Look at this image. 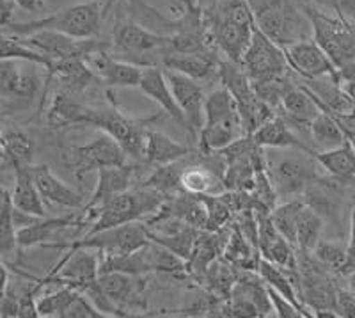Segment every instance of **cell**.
Wrapping results in <instances>:
<instances>
[{
  "label": "cell",
  "mask_w": 355,
  "mask_h": 318,
  "mask_svg": "<svg viewBox=\"0 0 355 318\" xmlns=\"http://www.w3.org/2000/svg\"><path fill=\"white\" fill-rule=\"evenodd\" d=\"M171 2V8H173L174 17L182 18L185 17L187 12H192V11H198L201 9L199 6V0H169Z\"/></svg>",
  "instance_id": "obj_49"
},
{
  "label": "cell",
  "mask_w": 355,
  "mask_h": 318,
  "mask_svg": "<svg viewBox=\"0 0 355 318\" xmlns=\"http://www.w3.org/2000/svg\"><path fill=\"white\" fill-rule=\"evenodd\" d=\"M182 187L190 194H222L226 190L224 178L198 158L196 164H187L182 174Z\"/></svg>",
  "instance_id": "obj_31"
},
{
  "label": "cell",
  "mask_w": 355,
  "mask_h": 318,
  "mask_svg": "<svg viewBox=\"0 0 355 318\" xmlns=\"http://www.w3.org/2000/svg\"><path fill=\"white\" fill-rule=\"evenodd\" d=\"M20 9L27 12H40L44 8V0H15Z\"/></svg>",
  "instance_id": "obj_51"
},
{
  "label": "cell",
  "mask_w": 355,
  "mask_h": 318,
  "mask_svg": "<svg viewBox=\"0 0 355 318\" xmlns=\"http://www.w3.org/2000/svg\"><path fill=\"white\" fill-rule=\"evenodd\" d=\"M84 226H89L85 215H66V217H43L37 219L33 224L25 226L18 230V246L21 249H31V247H44L57 240V235L66 231L68 228H77L82 230Z\"/></svg>",
  "instance_id": "obj_21"
},
{
  "label": "cell",
  "mask_w": 355,
  "mask_h": 318,
  "mask_svg": "<svg viewBox=\"0 0 355 318\" xmlns=\"http://www.w3.org/2000/svg\"><path fill=\"white\" fill-rule=\"evenodd\" d=\"M101 290L116 304L123 317H139L148 315L146 301V279L144 276L123 274V272H105L98 278Z\"/></svg>",
  "instance_id": "obj_15"
},
{
  "label": "cell",
  "mask_w": 355,
  "mask_h": 318,
  "mask_svg": "<svg viewBox=\"0 0 355 318\" xmlns=\"http://www.w3.org/2000/svg\"><path fill=\"white\" fill-rule=\"evenodd\" d=\"M20 251L18 246V226L15 219V203L11 192L2 189V205H0V253L8 258L9 254Z\"/></svg>",
  "instance_id": "obj_39"
},
{
  "label": "cell",
  "mask_w": 355,
  "mask_h": 318,
  "mask_svg": "<svg viewBox=\"0 0 355 318\" xmlns=\"http://www.w3.org/2000/svg\"><path fill=\"white\" fill-rule=\"evenodd\" d=\"M313 254L323 267L338 276H345L348 262V244L341 240H320Z\"/></svg>",
  "instance_id": "obj_42"
},
{
  "label": "cell",
  "mask_w": 355,
  "mask_h": 318,
  "mask_svg": "<svg viewBox=\"0 0 355 318\" xmlns=\"http://www.w3.org/2000/svg\"><path fill=\"white\" fill-rule=\"evenodd\" d=\"M254 22L281 49L313 37L307 12L295 0H249Z\"/></svg>",
  "instance_id": "obj_2"
},
{
  "label": "cell",
  "mask_w": 355,
  "mask_h": 318,
  "mask_svg": "<svg viewBox=\"0 0 355 318\" xmlns=\"http://www.w3.org/2000/svg\"><path fill=\"white\" fill-rule=\"evenodd\" d=\"M218 78L222 85H226L239 103L240 116H242L245 135H252L259 126L275 116V110L256 93L254 84L243 69L242 62H234L231 59H222L218 66Z\"/></svg>",
  "instance_id": "obj_4"
},
{
  "label": "cell",
  "mask_w": 355,
  "mask_h": 318,
  "mask_svg": "<svg viewBox=\"0 0 355 318\" xmlns=\"http://www.w3.org/2000/svg\"><path fill=\"white\" fill-rule=\"evenodd\" d=\"M268 295H270V301H272V308H274V315L279 318H302L306 315L299 310V308L295 306L293 302L288 301L286 297L275 292L274 288L268 286Z\"/></svg>",
  "instance_id": "obj_47"
},
{
  "label": "cell",
  "mask_w": 355,
  "mask_h": 318,
  "mask_svg": "<svg viewBox=\"0 0 355 318\" xmlns=\"http://www.w3.org/2000/svg\"><path fill=\"white\" fill-rule=\"evenodd\" d=\"M158 117L160 116L148 117V119H133V117L123 114L114 103V107H110V109L96 110L93 126L116 139L123 146L126 155H130L135 160L144 162L146 142H148V133L151 130L150 125Z\"/></svg>",
  "instance_id": "obj_9"
},
{
  "label": "cell",
  "mask_w": 355,
  "mask_h": 318,
  "mask_svg": "<svg viewBox=\"0 0 355 318\" xmlns=\"http://www.w3.org/2000/svg\"><path fill=\"white\" fill-rule=\"evenodd\" d=\"M201 283L205 285L206 292L217 295L218 299H227L233 294L234 285L239 283V269L226 262L224 258H218L217 262L211 263L202 276Z\"/></svg>",
  "instance_id": "obj_35"
},
{
  "label": "cell",
  "mask_w": 355,
  "mask_h": 318,
  "mask_svg": "<svg viewBox=\"0 0 355 318\" xmlns=\"http://www.w3.org/2000/svg\"><path fill=\"white\" fill-rule=\"evenodd\" d=\"M199 235H201V230H198V228L190 224H182L174 228V230L167 231V233H157V231L150 230V240L167 247L174 254H178L180 258L189 262L190 256H192V253L196 249Z\"/></svg>",
  "instance_id": "obj_33"
},
{
  "label": "cell",
  "mask_w": 355,
  "mask_h": 318,
  "mask_svg": "<svg viewBox=\"0 0 355 318\" xmlns=\"http://www.w3.org/2000/svg\"><path fill=\"white\" fill-rule=\"evenodd\" d=\"M318 9L355 24V0H309Z\"/></svg>",
  "instance_id": "obj_45"
},
{
  "label": "cell",
  "mask_w": 355,
  "mask_h": 318,
  "mask_svg": "<svg viewBox=\"0 0 355 318\" xmlns=\"http://www.w3.org/2000/svg\"><path fill=\"white\" fill-rule=\"evenodd\" d=\"M37 68L43 66L28 60L2 59L0 62V93L4 114L28 109L36 100H41L44 78Z\"/></svg>",
  "instance_id": "obj_5"
},
{
  "label": "cell",
  "mask_w": 355,
  "mask_h": 318,
  "mask_svg": "<svg viewBox=\"0 0 355 318\" xmlns=\"http://www.w3.org/2000/svg\"><path fill=\"white\" fill-rule=\"evenodd\" d=\"M96 110L98 109L94 107H89V105L75 100L68 91H59V93L55 91L49 109L44 112V123L53 130L78 125L93 126Z\"/></svg>",
  "instance_id": "obj_20"
},
{
  "label": "cell",
  "mask_w": 355,
  "mask_h": 318,
  "mask_svg": "<svg viewBox=\"0 0 355 318\" xmlns=\"http://www.w3.org/2000/svg\"><path fill=\"white\" fill-rule=\"evenodd\" d=\"M17 8L18 6L15 0H2V4H0V24H2V27H8L9 24L15 22Z\"/></svg>",
  "instance_id": "obj_50"
},
{
  "label": "cell",
  "mask_w": 355,
  "mask_h": 318,
  "mask_svg": "<svg viewBox=\"0 0 355 318\" xmlns=\"http://www.w3.org/2000/svg\"><path fill=\"white\" fill-rule=\"evenodd\" d=\"M304 205H306V201L302 198L288 199V201L281 203V205H277L270 212V217L274 221L275 228L295 247H297V222H299L300 210H302Z\"/></svg>",
  "instance_id": "obj_41"
},
{
  "label": "cell",
  "mask_w": 355,
  "mask_h": 318,
  "mask_svg": "<svg viewBox=\"0 0 355 318\" xmlns=\"http://www.w3.org/2000/svg\"><path fill=\"white\" fill-rule=\"evenodd\" d=\"M318 160L315 155L309 157H286L277 162L268 160V174L274 183L279 199L302 198L304 192L318 178Z\"/></svg>",
  "instance_id": "obj_12"
},
{
  "label": "cell",
  "mask_w": 355,
  "mask_h": 318,
  "mask_svg": "<svg viewBox=\"0 0 355 318\" xmlns=\"http://www.w3.org/2000/svg\"><path fill=\"white\" fill-rule=\"evenodd\" d=\"M150 228L139 221L126 222L110 230L98 231L89 237H80L78 240L52 242L50 249L75 251V249H94L101 254H128L142 249L150 244Z\"/></svg>",
  "instance_id": "obj_7"
},
{
  "label": "cell",
  "mask_w": 355,
  "mask_h": 318,
  "mask_svg": "<svg viewBox=\"0 0 355 318\" xmlns=\"http://www.w3.org/2000/svg\"><path fill=\"white\" fill-rule=\"evenodd\" d=\"M87 65L93 68L100 81L109 87H139L144 73V66H139L130 60L119 59L112 50H100L85 57Z\"/></svg>",
  "instance_id": "obj_19"
},
{
  "label": "cell",
  "mask_w": 355,
  "mask_h": 318,
  "mask_svg": "<svg viewBox=\"0 0 355 318\" xmlns=\"http://www.w3.org/2000/svg\"><path fill=\"white\" fill-rule=\"evenodd\" d=\"M101 253L94 249L64 251L55 265L41 278L44 285L73 286L84 292L85 286L100 278Z\"/></svg>",
  "instance_id": "obj_11"
},
{
  "label": "cell",
  "mask_w": 355,
  "mask_h": 318,
  "mask_svg": "<svg viewBox=\"0 0 355 318\" xmlns=\"http://www.w3.org/2000/svg\"><path fill=\"white\" fill-rule=\"evenodd\" d=\"M64 318H107L105 315L101 313L96 306H94L91 299L80 292V294L75 297V301L71 302L66 310Z\"/></svg>",
  "instance_id": "obj_46"
},
{
  "label": "cell",
  "mask_w": 355,
  "mask_h": 318,
  "mask_svg": "<svg viewBox=\"0 0 355 318\" xmlns=\"http://www.w3.org/2000/svg\"><path fill=\"white\" fill-rule=\"evenodd\" d=\"M11 198L15 203V208L34 217H46V206L41 192L37 190L36 183L33 180V174L28 171V165L15 171V187L11 190Z\"/></svg>",
  "instance_id": "obj_28"
},
{
  "label": "cell",
  "mask_w": 355,
  "mask_h": 318,
  "mask_svg": "<svg viewBox=\"0 0 355 318\" xmlns=\"http://www.w3.org/2000/svg\"><path fill=\"white\" fill-rule=\"evenodd\" d=\"M28 47L46 53L52 59H68V57H82L85 59L87 56L100 50H112V43L101 41L96 37L89 40H78V37L68 36V34L55 33V31H40L28 36H20Z\"/></svg>",
  "instance_id": "obj_14"
},
{
  "label": "cell",
  "mask_w": 355,
  "mask_h": 318,
  "mask_svg": "<svg viewBox=\"0 0 355 318\" xmlns=\"http://www.w3.org/2000/svg\"><path fill=\"white\" fill-rule=\"evenodd\" d=\"M222 258L234 265L236 269L258 270L263 256L258 247L245 238V235L231 222V235L227 240Z\"/></svg>",
  "instance_id": "obj_32"
},
{
  "label": "cell",
  "mask_w": 355,
  "mask_h": 318,
  "mask_svg": "<svg viewBox=\"0 0 355 318\" xmlns=\"http://www.w3.org/2000/svg\"><path fill=\"white\" fill-rule=\"evenodd\" d=\"M242 66L252 82L286 77L291 72L284 49L266 36L256 22L252 41L243 56Z\"/></svg>",
  "instance_id": "obj_10"
},
{
  "label": "cell",
  "mask_w": 355,
  "mask_h": 318,
  "mask_svg": "<svg viewBox=\"0 0 355 318\" xmlns=\"http://www.w3.org/2000/svg\"><path fill=\"white\" fill-rule=\"evenodd\" d=\"M190 146L183 142L174 141L173 137L158 130H150L148 133V142H146V157L144 164L148 165H166L178 160H185L190 155Z\"/></svg>",
  "instance_id": "obj_29"
},
{
  "label": "cell",
  "mask_w": 355,
  "mask_h": 318,
  "mask_svg": "<svg viewBox=\"0 0 355 318\" xmlns=\"http://www.w3.org/2000/svg\"><path fill=\"white\" fill-rule=\"evenodd\" d=\"M323 230H325V219L306 203L300 210L299 222H297V251L313 253L318 242L322 240Z\"/></svg>",
  "instance_id": "obj_38"
},
{
  "label": "cell",
  "mask_w": 355,
  "mask_h": 318,
  "mask_svg": "<svg viewBox=\"0 0 355 318\" xmlns=\"http://www.w3.org/2000/svg\"><path fill=\"white\" fill-rule=\"evenodd\" d=\"M302 85L315 98L318 107L329 114L355 112V100L347 93L343 82L334 77L300 78Z\"/></svg>",
  "instance_id": "obj_23"
},
{
  "label": "cell",
  "mask_w": 355,
  "mask_h": 318,
  "mask_svg": "<svg viewBox=\"0 0 355 318\" xmlns=\"http://www.w3.org/2000/svg\"><path fill=\"white\" fill-rule=\"evenodd\" d=\"M185 165L182 164V160L166 165H157L139 185L150 187V189H155L164 194L166 198H173L176 194L185 192L182 187V174Z\"/></svg>",
  "instance_id": "obj_37"
},
{
  "label": "cell",
  "mask_w": 355,
  "mask_h": 318,
  "mask_svg": "<svg viewBox=\"0 0 355 318\" xmlns=\"http://www.w3.org/2000/svg\"><path fill=\"white\" fill-rule=\"evenodd\" d=\"M0 59L28 60V62H36V65L43 66L44 69L50 68V65L53 62L52 57L33 49V47H28L20 36H12V34L6 33H2V52H0Z\"/></svg>",
  "instance_id": "obj_40"
},
{
  "label": "cell",
  "mask_w": 355,
  "mask_h": 318,
  "mask_svg": "<svg viewBox=\"0 0 355 318\" xmlns=\"http://www.w3.org/2000/svg\"><path fill=\"white\" fill-rule=\"evenodd\" d=\"M80 290L73 286H61L52 294H44L37 297V311L43 318H64L68 306L75 301Z\"/></svg>",
  "instance_id": "obj_43"
},
{
  "label": "cell",
  "mask_w": 355,
  "mask_h": 318,
  "mask_svg": "<svg viewBox=\"0 0 355 318\" xmlns=\"http://www.w3.org/2000/svg\"><path fill=\"white\" fill-rule=\"evenodd\" d=\"M169 36H162L151 28L144 27L132 17H125L119 12L116 17L112 28V53L114 56H142V53L157 52L160 56V50L166 47Z\"/></svg>",
  "instance_id": "obj_13"
},
{
  "label": "cell",
  "mask_w": 355,
  "mask_h": 318,
  "mask_svg": "<svg viewBox=\"0 0 355 318\" xmlns=\"http://www.w3.org/2000/svg\"><path fill=\"white\" fill-rule=\"evenodd\" d=\"M220 60L218 53H166V56H160L164 69L182 73L198 82L206 81L214 75L218 77Z\"/></svg>",
  "instance_id": "obj_27"
},
{
  "label": "cell",
  "mask_w": 355,
  "mask_h": 318,
  "mask_svg": "<svg viewBox=\"0 0 355 318\" xmlns=\"http://www.w3.org/2000/svg\"><path fill=\"white\" fill-rule=\"evenodd\" d=\"M98 2H103V4H105V6H107V9H109V8H110V6H112V4H114V0H98Z\"/></svg>",
  "instance_id": "obj_53"
},
{
  "label": "cell",
  "mask_w": 355,
  "mask_h": 318,
  "mask_svg": "<svg viewBox=\"0 0 355 318\" xmlns=\"http://www.w3.org/2000/svg\"><path fill=\"white\" fill-rule=\"evenodd\" d=\"M284 52H286L291 72L297 73L300 78L334 77L341 81L338 66L332 62L327 52L316 43L315 37L291 44V47L284 49Z\"/></svg>",
  "instance_id": "obj_17"
},
{
  "label": "cell",
  "mask_w": 355,
  "mask_h": 318,
  "mask_svg": "<svg viewBox=\"0 0 355 318\" xmlns=\"http://www.w3.org/2000/svg\"><path fill=\"white\" fill-rule=\"evenodd\" d=\"M0 144H2V164L6 169L11 167L12 171H17L33 164L34 141L21 128H4Z\"/></svg>",
  "instance_id": "obj_30"
},
{
  "label": "cell",
  "mask_w": 355,
  "mask_h": 318,
  "mask_svg": "<svg viewBox=\"0 0 355 318\" xmlns=\"http://www.w3.org/2000/svg\"><path fill=\"white\" fill-rule=\"evenodd\" d=\"M173 94L187 119V135L192 142H198L199 133L205 126L206 116V94L198 81L182 75V73L166 69Z\"/></svg>",
  "instance_id": "obj_16"
},
{
  "label": "cell",
  "mask_w": 355,
  "mask_h": 318,
  "mask_svg": "<svg viewBox=\"0 0 355 318\" xmlns=\"http://www.w3.org/2000/svg\"><path fill=\"white\" fill-rule=\"evenodd\" d=\"M309 139L315 144L316 151H327L347 142L343 130L339 128L334 117L325 110H320L315 119L311 121Z\"/></svg>",
  "instance_id": "obj_36"
},
{
  "label": "cell",
  "mask_w": 355,
  "mask_h": 318,
  "mask_svg": "<svg viewBox=\"0 0 355 318\" xmlns=\"http://www.w3.org/2000/svg\"><path fill=\"white\" fill-rule=\"evenodd\" d=\"M243 135L245 130H243L239 103L230 89L222 85L211 91L206 97L205 126L198 139L199 153H217Z\"/></svg>",
  "instance_id": "obj_3"
},
{
  "label": "cell",
  "mask_w": 355,
  "mask_h": 318,
  "mask_svg": "<svg viewBox=\"0 0 355 318\" xmlns=\"http://www.w3.org/2000/svg\"><path fill=\"white\" fill-rule=\"evenodd\" d=\"M318 103L315 98L311 97V93L304 87L302 84H291L288 87L286 94L283 98L281 109L277 110L279 116H283L284 119L291 125V128L299 130L300 133L309 135V125L311 121L315 119L316 114L320 112Z\"/></svg>",
  "instance_id": "obj_24"
},
{
  "label": "cell",
  "mask_w": 355,
  "mask_h": 318,
  "mask_svg": "<svg viewBox=\"0 0 355 318\" xmlns=\"http://www.w3.org/2000/svg\"><path fill=\"white\" fill-rule=\"evenodd\" d=\"M254 141L263 148H274V149H297L307 155H316V149L313 146L306 144L299 133L291 128V125L284 119L283 116L275 114L272 119H268L263 126H259L252 133Z\"/></svg>",
  "instance_id": "obj_26"
},
{
  "label": "cell",
  "mask_w": 355,
  "mask_h": 318,
  "mask_svg": "<svg viewBox=\"0 0 355 318\" xmlns=\"http://www.w3.org/2000/svg\"><path fill=\"white\" fill-rule=\"evenodd\" d=\"M141 165L123 164L116 167H103L98 171L96 187H94L91 198L85 201L82 212H91L112 199L117 194H123L130 190L132 187L139 185V174H141Z\"/></svg>",
  "instance_id": "obj_18"
},
{
  "label": "cell",
  "mask_w": 355,
  "mask_h": 318,
  "mask_svg": "<svg viewBox=\"0 0 355 318\" xmlns=\"http://www.w3.org/2000/svg\"><path fill=\"white\" fill-rule=\"evenodd\" d=\"M139 89H141L142 93L150 98V100H153L155 103L160 105L162 112H166L178 126H182L187 132L185 114L182 112L176 98H174L173 89H171L169 81H167L166 69L158 68V66H146L144 73H142L141 84H139Z\"/></svg>",
  "instance_id": "obj_22"
},
{
  "label": "cell",
  "mask_w": 355,
  "mask_h": 318,
  "mask_svg": "<svg viewBox=\"0 0 355 318\" xmlns=\"http://www.w3.org/2000/svg\"><path fill=\"white\" fill-rule=\"evenodd\" d=\"M345 278H347V281H348L347 286L352 290V294L355 295V272H350V274L345 276Z\"/></svg>",
  "instance_id": "obj_52"
},
{
  "label": "cell",
  "mask_w": 355,
  "mask_h": 318,
  "mask_svg": "<svg viewBox=\"0 0 355 318\" xmlns=\"http://www.w3.org/2000/svg\"><path fill=\"white\" fill-rule=\"evenodd\" d=\"M313 25V37L322 47L338 69L355 59V24L318 9L313 4H302Z\"/></svg>",
  "instance_id": "obj_6"
},
{
  "label": "cell",
  "mask_w": 355,
  "mask_h": 318,
  "mask_svg": "<svg viewBox=\"0 0 355 318\" xmlns=\"http://www.w3.org/2000/svg\"><path fill=\"white\" fill-rule=\"evenodd\" d=\"M61 162L66 169L73 171L75 176L82 178L87 173L100 171L103 167L126 164V153L116 139L103 132L100 137L93 139L87 144L61 149Z\"/></svg>",
  "instance_id": "obj_8"
},
{
  "label": "cell",
  "mask_w": 355,
  "mask_h": 318,
  "mask_svg": "<svg viewBox=\"0 0 355 318\" xmlns=\"http://www.w3.org/2000/svg\"><path fill=\"white\" fill-rule=\"evenodd\" d=\"M315 158L329 174L355 181V148L350 142L327 151H316Z\"/></svg>",
  "instance_id": "obj_34"
},
{
  "label": "cell",
  "mask_w": 355,
  "mask_h": 318,
  "mask_svg": "<svg viewBox=\"0 0 355 318\" xmlns=\"http://www.w3.org/2000/svg\"><path fill=\"white\" fill-rule=\"evenodd\" d=\"M105 12L107 6L103 2L87 0V2L73 4L37 20L12 22L8 27H2V33L12 34V36H28L40 31H55V33L68 34L78 40H89L100 34Z\"/></svg>",
  "instance_id": "obj_1"
},
{
  "label": "cell",
  "mask_w": 355,
  "mask_h": 318,
  "mask_svg": "<svg viewBox=\"0 0 355 318\" xmlns=\"http://www.w3.org/2000/svg\"><path fill=\"white\" fill-rule=\"evenodd\" d=\"M28 171L33 174V180L36 183L37 190L41 192L43 199L52 205L66 206V208H84V196L66 185L64 181L59 180L52 173L49 164H31Z\"/></svg>",
  "instance_id": "obj_25"
},
{
  "label": "cell",
  "mask_w": 355,
  "mask_h": 318,
  "mask_svg": "<svg viewBox=\"0 0 355 318\" xmlns=\"http://www.w3.org/2000/svg\"><path fill=\"white\" fill-rule=\"evenodd\" d=\"M201 198L205 201L206 214H208V226H206V230H220V228L233 222V210L230 208V205H227L226 199L222 198L220 194H201Z\"/></svg>",
  "instance_id": "obj_44"
},
{
  "label": "cell",
  "mask_w": 355,
  "mask_h": 318,
  "mask_svg": "<svg viewBox=\"0 0 355 318\" xmlns=\"http://www.w3.org/2000/svg\"><path fill=\"white\" fill-rule=\"evenodd\" d=\"M336 311H338L339 317L355 318V295L352 294L348 286H339Z\"/></svg>",
  "instance_id": "obj_48"
}]
</instances>
